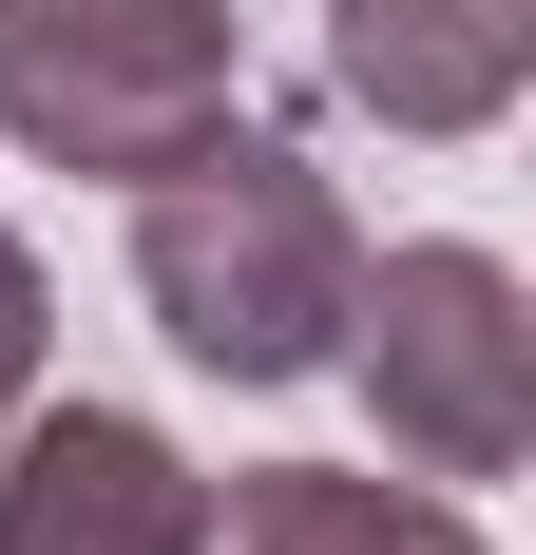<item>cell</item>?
<instances>
[{
	"mask_svg": "<svg viewBox=\"0 0 536 555\" xmlns=\"http://www.w3.org/2000/svg\"><path fill=\"white\" fill-rule=\"evenodd\" d=\"M345 287H365V230L288 134L212 115L173 172H135V307L173 326V364L307 384V364H345Z\"/></svg>",
	"mask_w": 536,
	"mask_h": 555,
	"instance_id": "obj_1",
	"label": "cell"
},
{
	"mask_svg": "<svg viewBox=\"0 0 536 555\" xmlns=\"http://www.w3.org/2000/svg\"><path fill=\"white\" fill-rule=\"evenodd\" d=\"M0 555H212V479L135 402H20L0 422Z\"/></svg>",
	"mask_w": 536,
	"mask_h": 555,
	"instance_id": "obj_4",
	"label": "cell"
},
{
	"mask_svg": "<svg viewBox=\"0 0 536 555\" xmlns=\"http://www.w3.org/2000/svg\"><path fill=\"white\" fill-rule=\"evenodd\" d=\"M212 555H480L441 479H345V460H250L212 499Z\"/></svg>",
	"mask_w": 536,
	"mask_h": 555,
	"instance_id": "obj_6",
	"label": "cell"
},
{
	"mask_svg": "<svg viewBox=\"0 0 536 555\" xmlns=\"http://www.w3.org/2000/svg\"><path fill=\"white\" fill-rule=\"evenodd\" d=\"M230 115V0H0V134L39 172H173Z\"/></svg>",
	"mask_w": 536,
	"mask_h": 555,
	"instance_id": "obj_3",
	"label": "cell"
},
{
	"mask_svg": "<svg viewBox=\"0 0 536 555\" xmlns=\"http://www.w3.org/2000/svg\"><path fill=\"white\" fill-rule=\"evenodd\" d=\"M326 77L383 134H498L536 77V0H326Z\"/></svg>",
	"mask_w": 536,
	"mask_h": 555,
	"instance_id": "obj_5",
	"label": "cell"
},
{
	"mask_svg": "<svg viewBox=\"0 0 536 555\" xmlns=\"http://www.w3.org/2000/svg\"><path fill=\"white\" fill-rule=\"evenodd\" d=\"M39 345H58V287H39V249L0 230V422L39 402Z\"/></svg>",
	"mask_w": 536,
	"mask_h": 555,
	"instance_id": "obj_7",
	"label": "cell"
},
{
	"mask_svg": "<svg viewBox=\"0 0 536 555\" xmlns=\"http://www.w3.org/2000/svg\"><path fill=\"white\" fill-rule=\"evenodd\" d=\"M345 384L383 402V460L403 479H498L536 441V307L498 249H365L345 287Z\"/></svg>",
	"mask_w": 536,
	"mask_h": 555,
	"instance_id": "obj_2",
	"label": "cell"
}]
</instances>
